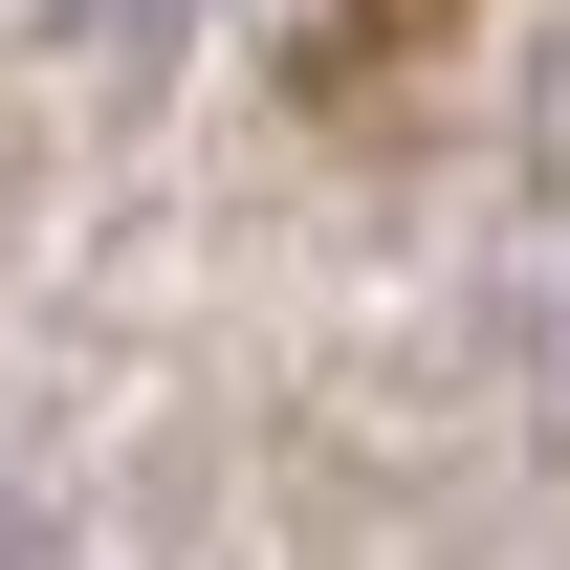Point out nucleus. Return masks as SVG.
<instances>
[{"mask_svg":"<svg viewBox=\"0 0 570 570\" xmlns=\"http://www.w3.org/2000/svg\"><path fill=\"white\" fill-rule=\"evenodd\" d=\"M88 45H176V22H198V0H67Z\"/></svg>","mask_w":570,"mask_h":570,"instance_id":"nucleus-1","label":"nucleus"}]
</instances>
